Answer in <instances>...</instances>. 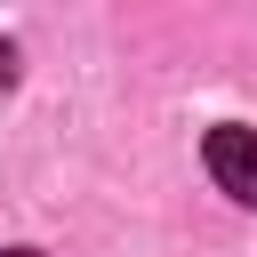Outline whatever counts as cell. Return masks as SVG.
I'll list each match as a JSON object with an SVG mask.
<instances>
[{"instance_id": "1", "label": "cell", "mask_w": 257, "mask_h": 257, "mask_svg": "<svg viewBox=\"0 0 257 257\" xmlns=\"http://www.w3.org/2000/svg\"><path fill=\"white\" fill-rule=\"evenodd\" d=\"M201 161H209V177H217V185H225L233 201H249V209H257V128H241V120L209 128Z\"/></svg>"}, {"instance_id": "2", "label": "cell", "mask_w": 257, "mask_h": 257, "mask_svg": "<svg viewBox=\"0 0 257 257\" xmlns=\"http://www.w3.org/2000/svg\"><path fill=\"white\" fill-rule=\"evenodd\" d=\"M8 80H16V48L0 40V88H8Z\"/></svg>"}, {"instance_id": "3", "label": "cell", "mask_w": 257, "mask_h": 257, "mask_svg": "<svg viewBox=\"0 0 257 257\" xmlns=\"http://www.w3.org/2000/svg\"><path fill=\"white\" fill-rule=\"evenodd\" d=\"M0 257H40V249H0Z\"/></svg>"}]
</instances>
